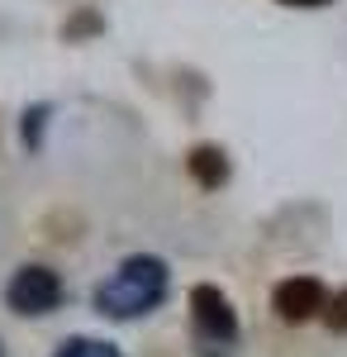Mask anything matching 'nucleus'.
Listing matches in <instances>:
<instances>
[{
	"label": "nucleus",
	"mask_w": 347,
	"mask_h": 357,
	"mask_svg": "<svg viewBox=\"0 0 347 357\" xmlns=\"http://www.w3.org/2000/svg\"><path fill=\"white\" fill-rule=\"evenodd\" d=\"M167 262L153 257V252H134V257H124L119 262V272L100 281L95 286V310L105 314V319H138V314H148L153 305H162L167 296Z\"/></svg>",
	"instance_id": "1"
},
{
	"label": "nucleus",
	"mask_w": 347,
	"mask_h": 357,
	"mask_svg": "<svg viewBox=\"0 0 347 357\" xmlns=\"http://www.w3.org/2000/svg\"><path fill=\"white\" fill-rule=\"evenodd\" d=\"M190 324H195L200 343H205L210 353L233 348V338H238V314H233L229 296H224L219 286H210V281H200V286L190 291Z\"/></svg>",
	"instance_id": "2"
},
{
	"label": "nucleus",
	"mask_w": 347,
	"mask_h": 357,
	"mask_svg": "<svg viewBox=\"0 0 347 357\" xmlns=\"http://www.w3.org/2000/svg\"><path fill=\"white\" fill-rule=\"evenodd\" d=\"M5 305L15 314H53L62 305V276L53 267H43V262H24L5 281Z\"/></svg>",
	"instance_id": "3"
},
{
	"label": "nucleus",
	"mask_w": 347,
	"mask_h": 357,
	"mask_svg": "<svg viewBox=\"0 0 347 357\" xmlns=\"http://www.w3.org/2000/svg\"><path fill=\"white\" fill-rule=\"evenodd\" d=\"M271 305H276V314H281L286 324H304V319H314L323 310V286L314 276H286V281L271 291Z\"/></svg>",
	"instance_id": "4"
},
{
	"label": "nucleus",
	"mask_w": 347,
	"mask_h": 357,
	"mask_svg": "<svg viewBox=\"0 0 347 357\" xmlns=\"http://www.w3.org/2000/svg\"><path fill=\"white\" fill-rule=\"evenodd\" d=\"M190 176L205 186V191H214V186H224L229 181V158H224V148H214V143H200V148H190Z\"/></svg>",
	"instance_id": "5"
},
{
	"label": "nucleus",
	"mask_w": 347,
	"mask_h": 357,
	"mask_svg": "<svg viewBox=\"0 0 347 357\" xmlns=\"http://www.w3.org/2000/svg\"><path fill=\"white\" fill-rule=\"evenodd\" d=\"M53 357H119V348L105 338H67Z\"/></svg>",
	"instance_id": "6"
},
{
	"label": "nucleus",
	"mask_w": 347,
	"mask_h": 357,
	"mask_svg": "<svg viewBox=\"0 0 347 357\" xmlns=\"http://www.w3.org/2000/svg\"><path fill=\"white\" fill-rule=\"evenodd\" d=\"M328 329H338V333L347 329V286L333 296V305H328Z\"/></svg>",
	"instance_id": "7"
},
{
	"label": "nucleus",
	"mask_w": 347,
	"mask_h": 357,
	"mask_svg": "<svg viewBox=\"0 0 347 357\" xmlns=\"http://www.w3.org/2000/svg\"><path fill=\"white\" fill-rule=\"evenodd\" d=\"M43 114H48V110H29V114H24V138H29V148L38 143V129H43Z\"/></svg>",
	"instance_id": "8"
},
{
	"label": "nucleus",
	"mask_w": 347,
	"mask_h": 357,
	"mask_svg": "<svg viewBox=\"0 0 347 357\" xmlns=\"http://www.w3.org/2000/svg\"><path fill=\"white\" fill-rule=\"evenodd\" d=\"M91 29H100V20H95V15H86V20H72V24H67V38H77V33H91Z\"/></svg>",
	"instance_id": "9"
},
{
	"label": "nucleus",
	"mask_w": 347,
	"mask_h": 357,
	"mask_svg": "<svg viewBox=\"0 0 347 357\" xmlns=\"http://www.w3.org/2000/svg\"><path fill=\"white\" fill-rule=\"evenodd\" d=\"M281 5H328V0H281Z\"/></svg>",
	"instance_id": "10"
},
{
	"label": "nucleus",
	"mask_w": 347,
	"mask_h": 357,
	"mask_svg": "<svg viewBox=\"0 0 347 357\" xmlns=\"http://www.w3.org/2000/svg\"><path fill=\"white\" fill-rule=\"evenodd\" d=\"M0 357H5V353H0Z\"/></svg>",
	"instance_id": "11"
}]
</instances>
